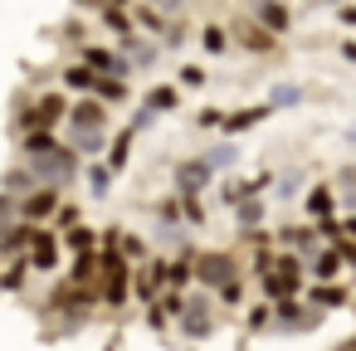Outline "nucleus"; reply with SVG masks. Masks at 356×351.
<instances>
[{
    "mask_svg": "<svg viewBox=\"0 0 356 351\" xmlns=\"http://www.w3.org/2000/svg\"><path fill=\"white\" fill-rule=\"evenodd\" d=\"M0 186H6V195H10V200H20V195H30V190H35L40 181H35V171H30V166L20 161V166H10L6 176H0Z\"/></svg>",
    "mask_w": 356,
    "mask_h": 351,
    "instance_id": "5701e85b",
    "label": "nucleus"
},
{
    "mask_svg": "<svg viewBox=\"0 0 356 351\" xmlns=\"http://www.w3.org/2000/svg\"><path fill=\"white\" fill-rule=\"evenodd\" d=\"M234 44H239L244 54H254V59H268V54H278V40H273L268 30H259L249 15H239V20H234Z\"/></svg>",
    "mask_w": 356,
    "mask_h": 351,
    "instance_id": "423d86ee",
    "label": "nucleus"
},
{
    "mask_svg": "<svg viewBox=\"0 0 356 351\" xmlns=\"http://www.w3.org/2000/svg\"><path fill=\"white\" fill-rule=\"evenodd\" d=\"M15 220H20V215H15V200H10V195H0V229H10Z\"/></svg>",
    "mask_w": 356,
    "mask_h": 351,
    "instance_id": "de8ad7c7",
    "label": "nucleus"
},
{
    "mask_svg": "<svg viewBox=\"0 0 356 351\" xmlns=\"http://www.w3.org/2000/svg\"><path fill=\"white\" fill-rule=\"evenodd\" d=\"M127 156H132V132L122 127V132L108 137V161H103V166H108V171H127Z\"/></svg>",
    "mask_w": 356,
    "mask_h": 351,
    "instance_id": "bb28decb",
    "label": "nucleus"
},
{
    "mask_svg": "<svg viewBox=\"0 0 356 351\" xmlns=\"http://www.w3.org/2000/svg\"><path fill=\"white\" fill-rule=\"evenodd\" d=\"M268 113H273V103H254V108H239V113H225V122H220V127H225L229 137H239V132H249V127H259V122H264Z\"/></svg>",
    "mask_w": 356,
    "mask_h": 351,
    "instance_id": "f3484780",
    "label": "nucleus"
},
{
    "mask_svg": "<svg viewBox=\"0 0 356 351\" xmlns=\"http://www.w3.org/2000/svg\"><path fill=\"white\" fill-rule=\"evenodd\" d=\"M59 244H64L69 254H98V229L74 225V229H64V234H59Z\"/></svg>",
    "mask_w": 356,
    "mask_h": 351,
    "instance_id": "393cba45",
    "label": "nucleus"
},
{
    "mask_svg": "<svg viewBox=\"0 0 356 351\" xmlns=\"http://www.w3.org/2000/svg\"><path fill=\"white\" fill-rule=\"evenodd\" d=\"M341 59H351V64H356V40H341Z\"/></svg>",
    "mask_w": 356,
    "mask_h": 351,
    "instance_id": "603ef678",
    "label": "nucleus"
},
{
    "mask_svg": "<svg viewBox=\"0 0 356 351\" xmlns=\"http://www.w3.org/2000/svg\"><path fill=\"white\" fill-rule=\"evenodd\" d=\"M273 244L288 249V254H312V249H317V234H312V225H283V229L273 234Z\"/></svg>",
    "mask_w": 356,
    "mask_h": 351,
    "instance_id": "dca6fc26",
    "label": "nucleus"
},
{
    "mask_svg": "<svg viewBox=\"0 0 356 351\" xmlns=\"http://www.w3.org/2000/svg\"><path fill=\"white\" fill-rule=\"evenodd\" d=\"M220 122H225L220 108H200V113H195V127H200V132H220Z\"/></svg>",
    "mask_w": 356,
    "mask_h": 351,
    "instance_id": "79ce46f5",
    "label": "nucleus"
},
{
    "mask_svg": "<svg viewBox=\"0 0 356 351\" xmlns=\"http://www.w3.org/2000/svg\"><path fill=\"white\" fill-rule=\"evenodd\" d=\"M259 293L268 302H283V297H298L302 293V278H278V273H259Z\"/></svg>",
    "mask_w": 356,
    "mask_h": 351,
    "instance_id": "aec40b11",
    "label": "nucleus"
},
{
    "mask_svg": "<svg viewBox=\"0 0 356 351\" xmlns=\"http://www.w3.org/2000/svg\"><path fill=\"white\" fill-rule=\"evenodd\" d=\"M176 83H181V88H205L210 79H205V69H200V64H181V74H176Z\"/></svg>",
    "mask_w": 356,
    "mask_h": 351,
    "instance_id": "4c0bfd02",
    "label": "nucleus"
},
{
    "mask_svg": "<svg viewBox=\"0 0 356 351\" xmlns=\"http://www.w3.org/2000/svg\"><path fill=\"white\" fill-rule=\"evenodd\" d=\"M25 166L35 171L40 186H54V190H64V186L79 176V156H74L69 147H59V152H49V156H30Z\"/></svg>",
    "mask_w": 356,
    "mask_h": 351,
    "instance_id": "f257e3e1",
    "label": "nucleus"
},
{
    "mask_svg": "<svg viewBox=\"0 0 356 351\" xmlns=\"http://www.w3.org/2000/svg\"><path fill=\"white\" fill-rule=\"evenodd\" d=\"M64 283H79V288H98V254H74V268Z\"/></svg>",
    "mask_w": 356,
    "mask_h": 351,
    "instance_id": "cd10ccee",
    "label": "nucleus"
},
{
    "mask_svg": "<svg viewBox=\"0 0 356 351\" xmlns=\"http://www.w3.org/2000/svg\"><path fill=\"white\" fill-rule=\"evenodd\" d=\"M215 297H220L225 307H239V302H244V273H234V278H225V283L215 288Z\"/></svg>",
    "mask_w": 356,
    "mask_h": 351,
    "instance_id": "72a5a7b5",
    "label": "nucleus"
},
{
    "mask_svg": "<svg viewBox=\"0 0 356 351\" xmlns=\"http://www.w3.org/2000/svg\"><path fill=\"white\" fill-rule=\"evenodd\" d=\"M69 132H103V122H108V108L98 103V98H79V103H69Z\"/></svg>",
    "mask_w": 356,
    "mask_h": 351,
    "instance_id": "1a4fd4ad",
    "label": "nucleus"
},
{
    "mask_svg": "<svg viewBox=\"0 0 356 351\" xmlns=\"http://www.w3.org/2000/svg\"><path fill=\"white\" fill-rule=\"evenodd\" d=\"M346 142H356V127H351V132H346Z\"/></svg>",
    "mask_w": 356,
    "mask_h": 351,
    "instance_id": "4d7b16f0",
    "label": "nucleus"
},
{
    "mask_svg": "<svg viewBox=\"0 0 356 351\" xmlns=\"http://www.w3.org/2000/svg\"><path fill=\"white\" fill-rule=\"evenodd\" d=\"M176 103H181V88H176V83H156L142 108H147L152 117H161V113H176Z\"/></svg>",
    "mask_w": 356,
    "mask_h": 351,
    "instance_id": "b1692460",
    "label": "nucleus"
},
{
    "mask_svg": "<svg viewBox=\"0 0 356 351\" xmlns=\"http://www.w3.org/2000/svg\"><path fill=\"white\" fill-rule=\"evenodd\" d=\"M74 6H83V10H103L108 0H74Z\"/></svg>",
    "mask_w": 356,
    "mask_h": 351,
    "instance_id": "864d4df0",
    "label": "nucleus"
},
{
    "mask_svg": "<svg viewBox=\"0 0 356 351\" xmlns=\"http://www.w3.org/2000/svg\"><path fill=\"white\" fill-rule=\"evenodd\" d=\"M337 15H341V25H351V30H356V6H346V0H341Z\"/></svg>",
    "mask_w": 356,
    "mask_h": 351,
    "instance_id": "09e8293b",
    "label": "nucleus"
},
{
    "mask_svg": "<svg viewBox=\"0 0 356 351\" xmlns=\"http://www.w3.org/2000/svg\"><path fill=\"white\" fill-rule=\"evenodd\" d=\"M59 200H64V190H54V186H35L30 195L15 200V215H20L25 225H49L54 210H59Z\"/></svg>",
    "mask_w": 356,
    "mask_h": 351,
    "instance_id": "7ed1b4c3",
    "label": "nucleus"
},
{
    "mask_svg": "<svg viewBox=\"0 0 356 351\" xmlns=\"http://www.w3.org/2000/svg\"><path fill=\"white\" fill-rule=\"evenodd\" d=\"M59 83H64V93H79V98H88V93H93V83H98V74H93V69H83V64L74 59V64L59 74Z\"/></svg>",
    "mask_w": 356,
    "mask_h": 351,
    "instance_id": "412c9836",
    "label": "nucleus"
},
{
    "mask_svg": "<svg viewBox=\"0 0 356 351\" xmlns=\"http://www.w3.org/2000/svg\"><path fill=\"white\" fill-rule=\"evenodd\" d=\"M25 273H30V263H25V259L6 263V268H0V293H20V288H25Z\"/></svg>",
    "mask_w": 356,
    "mask_h": 351,
    "instance_id": "7c9ffc66",
    "label": "nucleus"
},
{
    "mask_svg": "<svg viewBox=\"0 0 356 351\" xmlns=\"http://www.w3.org/2000/svg\"><path fill=\"white\" fill-rule=\"evenodd\" d=\"M35 229H40V225H25V220H15L10 229H0V259H25Z\"/></svg>",
    "mask_w": 356,
    "mask_h": 351,
    "instance_id": "4468645a",
    "label": "nucleus"
},
{
    "mask_svg": "<svg viewBox=\"0 0 356 351\" xmlns=\"http://www.w3.org/2000/svg\"><path fill=\"white\" fill-rule=\"evenodd\" d=\"M156 293H161V259H147V263L132 268V297L152 302Z\"/></svg>",
    "mask_w": 356,
    "mask_h": 351,
    "instance_id": "ddd939ff",
    "label": "nucleus"
},
{
    "mask_svg": "<svg viewBox=\"0 0 356 351\" xmlns=\"http://www.w3.org/2000/svg\"><path fill=\"white\" fill-rule=\"evenodd\" d=\"M210 312H215V302H210V297H200V293H195V297H186V307H181V317H186V322H181V327H186V336H210V327H215V322H210Z\"/></svg>",
    "mask_w": 356,
    "mask_h": 351,
    "instance_id": "9b49d317",
    "label": "nucleus"
},
{
    "mask_svg": "<svg viewBox=\"0 0 356 351\" xmlns=\"http://www.w3.org/2000/svg\"><path fill=\"white\" fill-rule=\"evenodd\" d=\"M259 30H268L273 40H283L293 30V10L283 6V0H254V15H249Z\"/></svg>",
    "mask_w": 356,
    "mask_h": 351,
    "instance_id": "6e6552de",
    "label": "nucleus"
},
{
    "mask_svg": "<svg viewBox=\"0 0 356 351\" xmlns=\"http://www.w3.org/2000/svg\"><path fill=\"white\" fill-rule=\"evenodd\" d=\"M59 147H64V142H59L49 127H35V132H25V137H20V152H25V161H30V156H49V152H59Z\"/></svg>",
    "mask_w": 356,
    "mask_h": 351,
    "instance_id": "4be33fe9",
    "label": "nucleus"
},
{
    "mask_svg": "<svg viewBox=\"0 0 356 351\" xmlns=\"http://www.w3.org/2000/svg\"><path fill=\"white\" fill-rule=\"evenodd\" d=\"M337 351H356V336H351V341H346V346H337Z\"/></svg>",
    "mask_w": 356,
    "mask_h": 351,
    "instance_id": "6e6d98bb",
    "label": "nucleus"
},
{
    "mask_svg": "<svg viewBox=\"0 0 356 351\" xmlns=\"http://www.w3.org/2000/svg\"><path fill=\"white\" fill-rule=\"evenodd\" d=\"M98 20L118 35V54H122L132 40H142V35H137V25H132V15H127V10H118V6H103V10H98Z\"/></svg>",
    "mask_w": 356,
    "mask_h": 351,
    "instance_id": "2eb2a0df",
    "label": "nucleus"
},
{
    "mask_svg": "<svg viewBox=\"0 0 356 351\" xmlns=\"http://www.w3.org/2000/svg\"><path fill=\"white\" fill-rule=\"evenodd\" d=\"M293 190H298V176H283V181H278V200H288Z\"/></svg>",
    "mask_w": 356,
    "mask_h": 351,
    "instance_id": "8fccbe9b",
    "label": "nucleus"
},
{
    "mask_svg": "<svg viewBox=\"0 0 356 351\" xmlns=\"http://www.w3.org/2000/svg\"><path fill=\"white\" fill-rule=\"evenodd\" d=\"M171 181H176V195H205V186L215 181V171H210L200 156H186V161H176Z\"/></svg>",
    "mask_w": 356,
    "mask_h": 351,
    "instance_id": "0eeeda50",
    "label": "nucleus"
},
{
    "mask_svg": "<svg viewBox=\"0 0 356 351\" xmlns=\"http://www.w3.org/2000/svg\"><path fill=\"white\" fill-rule=\"evenodd\" d=\"M293 103H302V88H278L273 93V108H293Z\"/></svg>",
    "mask_w": 356,
    "mask_h": 351,
    "instance_id": "a18cd8bd",
    "label": "nucleus"
},
{
    "mask_svg": "<svg viewBox=\"0 0 356 351\" xmlns=\"http://www.w3.org/2000/svg\"><path fill=\"white\" fill-rule=\"evenodd\" d=\"M59 254H64L59 234H54L49 225H40L35 239H30V249H25V263H30L35 273H54V268H59Z\"/></svg>",
    "mask_w": 356,
    "mask_h": 351,
    "instance_id": "39448f33",
    "label": "nucleus"
},
{
    "mask_svg": "<svg viewBox=\"0 0 356 351\" xmlns=\"http://www.w3.org/2000/svg\"><path fill=\"white\" fill-rule=\"evenodd\" d=\"M181 220H186V225H205V205H200V195H181Z\"/></svg>",
    "mask_w": 356,
    "mask_h": 351,
    "instance_id": "58836bf2",
    "label": "nucleus"
},
{
    "mask_svg": "<svg viewBox=\"0 0 356 351\" xmlns=\"http://www.w3.org/2000/svg\"><path fill=\"white\" fill-rule=\"evenodd\" d=\"M79 215H83V210H79L74 200H59V210H54L49 229H54V234H64V229H74V225H79Z\"/></svg>",
    "mask_w": 356,
    "mask_h": 351,
    "instance_id": "473e14b6",
    "label": "nucleus"
},
{
    "mask_svg": "<svg viewBox=\"0 0 356 351\" xmlns=\"http://www.w3.org/2000/svg\"><path fill=\"white\" fill-rule=\"evenodd\" d=\"M234 210H239V229H259V220H264V200H239Z\"/></svg>",
    "mask_w": 356,
    "mask_h": 351,
    "instance_id": "c9c22d12",
    "label": "nucleus"
},
{
    "mask_svg": "<svg viewBox=\"0 0 356 351\" xmlns=\"http://www.w3.org/2000/svg\"><path fill=\"white\" fill-rule=\"evenodd\" d=\"M108 186H113V171H108L103 161H88V190L103 200V195H108Z\"/></svg>",
    "mask_w": 356,
    "mask_h": 351,
    "instance_id": "f704fd0d",
    "label": "nucleus"
},
{
    "mask_svg": "<svg viewBox=\"0 0 356 351\" xmlns=\"http://www.w3.org/2000/svg\"><path fill=\"white\" fill-rule=\"evenodd\" d=\"M302 268H307L317 283H341V259H337L332 244H327V249H312V254L302 259Z\"/></svg>",
    "mask_w": 356,
    "mask_h": 351,
    "instance_id": "f8f14e48",
    "label": "nucleus"
},
{
    "mask_svg": "<svg viewBox=\"0 0 356 351\" xmlns=\"http://www.w3.org/2000/svg\"><path fill=\"white\" fill-rule=\"evenodd\" d=\"M152 122H156V117H152V113H147V108H137V113H132V122H127V132H132V137H137V132H147V127H152Z\"/></svg>",
    "mask_w": 356,
    "mask_h": 351,
    "instance_id": "49530a36",
    "label": "nucleus"
},
{
    "mask_svg": "<svg viewBox=\"0 0 356 351\" xmlns=\"http://www.w3.org/2000/svg\"><path fill=\"white\" fill-rule=\"evenodd\" d=\"M127 15H132V25H137V35H142V30H147V35H152V40H161V30H166V15H161V10H156V6H132V10H127Z\"/></svg>",
    "mask_w": 356,
    "mask_h": 351,
    "instance_id": "a878e982",
    "label": "nucleus"
},
{
    "mask_svg": "<svg viewBox=\"0 0 356 351\" xmlns=\"http://www.w3.org/2000/svg\"><path fill=\"white\" fill-rule=\"evenodd\" d=\"M244 327H249V332H268V327H273V302H254Z\"/></svg>",
    "mask_w": 356,
    "mask_h": 351,
    "instance_id": "e433bc0d",
    "label": "nucleus"
},
{
    "mask_svg": "<svg viewBox=\"0 0 356 351\" xmlns=\"http://www.w3.org/2000/svg\"><path fill=\"white\" fill-rule=\"evenodd\" d=\"M346 302H351V288L346 283H312L307 288V307H317V312L322 307H346Z\"/></svg>",
    "mask_w": 356,
    "mask_h": 351,
    "instance_id": "a211bd4d",
    "label": "nucleus"
},
{
    "mask_svg": "<svg viewBox=\"0 0 356 351\" xmlns=\"http://www.w3.org/2000/svg\"><path fill=\"white\" fill-rule=\"evenodd\" d=\"M341 234H346V239H356V210H346V215H341Z\"/></svg>",
    "mask_w": 356,
    "mask_h": 351,
    "instance_id": "3c124183",
    "label": "nucleus"
},
{
    "mask_svg": "<svg viewBox=\"0 0 356 351\" xmlns=\"http://www.w3.org/2000/svg\"><path fill=\"white\" fill-rule=\"evenodd\" d=\"M200 161H205L210 171H225V166H234V147H215V152H205Z\"/></svg>",
    "mask_w": 356,
    "mask_h": 351,
    "instance_id": "ea45409f",
    "label": "nucleus"
},
{
    "mask_svg": "<svg viewBox=\"0 0 356 351\" xmlns=\"http://www.w3.org/2000/svg\"><path fill=\"white\" fill-rule=\"evenodd\" d=\"M200 49H205V54H225V49H229V30H225V25H205V30H200Z\"/></svg>",
    "mask_w": 356,
    "mask_h": 351,
    "instance_id": "2f4dec72",
    "label": "nucleus"
},
{
    "mask_svg": "<svg viewBox=\"0 0 356 351\" xmlns=\"http://www.w3.org/2000/svg\"><path fill=\"white\" fill-rule=\"evenodd\" d=\"M239 239H244L249 249H268V244H273V234H268V229H239Z\"/></svg>",
    "mask_w": 356,
    "mask_h": 351,
    "instance_id": "37998d69",
    "label": "nucleus"
},
{
    "mask_svg": "<svg viewBox=\"0 0 356 351\" xmlns=\"http://www.w3.org/2000/svg\"><path fill=\"white\" fill-rule=\"evenodd\" d=\"M332 6H341V0H332Z\"/></svg>",
    "mask_w": 356,
    "mask_h": 351,
    "instance_id": "13d9d810",
    "label": "nucleus"
},
{
    "mask_svg": "<svg viewBox=\"0 0 356 351\" xmlns=\"http://www.w3.org/2000/svg\"><path fill=\"white\" fill-rule=\"evenodd\" d=\"M108 6H118V10H132V6H137V0H108Z\"/></svg>",
    "mask_w": 356,
    "mask_h": 351,
    "instance_id": "5fc2aeb1",
    "label": "nucleus"
},
{
    "mask_svg": "<svg viewBox=\"0 0 356 351\" xmlns=\"http://www.w3.org/2000/svg\"><path fill=\"white\" fill-rule=\"evenodd\" d=\"M118 254H122V263H147L152 254H147V244H142V234H127V229H118Z\"/></svg>",
    "mask_w": 356,
    "mask_h": 351,
    "instance_id": "c756f323",
    "label": "nucleus"
},
{
    "mask_svg": "<svg viewBox=\"0 0 356 351\" xmlns=\"http://www.w3.org/2000/svg\"><path fill=\"white\" fill-rule=\"evenodd\" d=\"M302 215H307V220H327V215H337V190H332V181H317V186L302 190Z\"/></svg>",
    "mask_w": 356,
    "mask_h": 351,
    "instance_id": "9d476101",
    "label": "nucleus"
},
{
    "mask_svg": "<svg viewBox=\"0 0 356 351\" xmlns=\"http://www.w3.org/2000/svg\"><path fill=\"white\" fill-rule=\"evenodd\" d=\"M88 98H98L103 108H113V103H127V79H98Z\"/></svg>",
    "mask_w": 356,
    "mask_h": 351,
    "instance_id": "c85d7f7f",
    "label": "nucleus"
},
{
    "mask_svg": "<svg viewBox=\"0 0 356 351\" xmlns=\"http://www.w3.org/2000/svg\"><path fill=\"white\" fill-rule=\"evenodd\" d=\"M332 249H337V259H341V268H356V239H337Z\"/></svg>",
    "mask_w": 356,
    "mask_h": 351,
    "instance_id": "c03bdc74",
    "label": "nucleus"
},
{
    "mask_svg": "<svg viewBox=\"0 0 356 351\" xmlns=\"http://www.w3.org/2000/svg\"><path fill=\"white\" fill-rule=\"evenodd\" d=\"M152 210H156V220H161V225H176V220H181V195H171V200H156Z\"/></svg>",
    "mask_w": 356,
    "mask_h": 351,
    "instance_id": "a19ab883",
    "label": "nucleus"
},
{
    "mask_svg": "<svg viewBox=\"0 0 356 351\" xmlns=\"http://www.w3.org/2000/svg\"><path fill=\"white\" fill-rule=\"evenodd\" d=\"M79 64H83V69H93L98 79H127V74H132L127 54L103 49V44H79Z\"/></svg>",
    "mask_w": 356,
    "mask_h": 351,
    "instance_id": "20e7f679",
    "label": "nucleus"
},
{
    "mask_svg": "<svg viewBox=\"0 0 356 351\" xmlns=\"http://www.w3.org/2000/svg\"><path fill=\"white\" fill-rule=\"evenodd\" d=\"M191 273H195V283H200V288H220L225 278H234V273H239V263H234V254H225V249H195Z\"/></svg>",
    "mask_w": 356,
    "mask_h": 351,
    "instance_id": "f03ea898",
    "label": "nucleus"
},
{
    "mask_svg": "<svg viewBox=\"0 0 356 351\" xmlns=\"http://www.w3.org/2000/svg\"><path fill=\"white\" fill-rule=\"evenodd\" d=\"M312 317H317V307H298L293 297H283V302H273V327H312Z\"/></svg>",
    "mask_w": 356,
    "mask_h": 351,
    "instance_id": "6ab92c4d",
    "label": "nucleus"
}]
</instances>
